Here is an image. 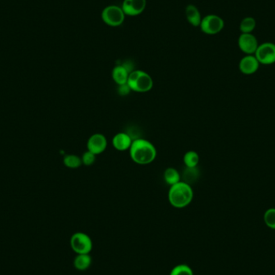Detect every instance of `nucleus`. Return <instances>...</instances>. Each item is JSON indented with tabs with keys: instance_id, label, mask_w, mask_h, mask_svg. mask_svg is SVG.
Returning a JSON list of instances; mask_svg holds the SVG:
<instances>
[{
	"instance_id": "f8f14e48",
	"label": "nucleus",
	"mask_w": 275,
	"mask_h": 275,
	"mask_svg": "<svg viewBox=\"0 0 275 275\" xmlns=\"http://www.w3.org/2000/svg\"><path fill=\"white\" fill-rule=\"evenodd\" d=\"M133 139L126 132H119L115 134L112 139L114 148L118 152L129 151L132 144Z\"/></svg>"
},
{
	"instance_id": "4be33fe9",
	"label": "nucleus",
	"mask_w": 275,
	"mask_h": 275,
	"mask_svg": "<svg viewBox=\"0 0 275 275\" xmlns=\"http://www.w3.org/2000/svg\"><path fill=\"white\" fill-rule=\"evenodd\" d=\"M264 221L269 228L275 230V208H270L265 212Z\"/></svg>"
},
{
	"instance_id": "aec40b11",
	"label": "nucleus",
	"mask_w": 275,
	"mask_h": 275,
	"mask_svg": "<svg viewBox=\"0 0 275 275\" xmlns=\"http://www.w3.org/2000/svg\"><path fill=\"white\" fill-rule=\"evenodd\" d=\"M256 20L254 18L245 17L241 20L240 24V31L241 33H252L255 29Z\"/></svg>"
},
{
	"instance_id": "2eb2a0df",
	"label": "nucleus",
	"mask_w": 275,
	"mask_h": 275,
	"mask_svg": "<svg viewBox=\"0 0 275 275\" xmlns=\"http://www.w3.org/2000/svg\"><path fill=\"white\" fill-rule=\"evenodd\" d=\"M163 179L166 184L171 187L181 181V175L176 168L167 167L163 173Z\"/></svg>"
},
{
	"instance_id": "7ed1b4c3",
	"label": "nucleus",
	"mask_w": 275,
	"mask_h": 275,
	"mask_svg": "<svg viewBox=\"0 0 275 275\" xmlns=\"http://www.w3.org/2000/svg\"><path fill=\"white\" fill-rule=\"evenodd\" d=\"M127 85L131 91L148 93L154 86V81L151 75L143 70H134L128 78Z\"/></svg>"
},
{
	"instance_id": "dca6fc26",
	"label": "nucleus",
	"mask_w": 275,
	"mask_h": 275,
	"mask_svg": "<svg viewBox=\"0 0 275 275\" xmlns=\"http://www.w3.org/2000/svg\"><path fill=\"white\" fill-rule=\"evenodd\" d=\"M186 16L189 23L193 24V26L197 27L200 25L202 20L201 16H200L198 9L195 6L189 5L187 7Z\"/></svg>"
},
{
	"instance_id": "20e7f679",
	"label": "nucleus",
	"mask_w": 275,
	"mask_h": 275,
	"mask_svg": "<svg viewBox=\"0 0 275 275\" xmlns=\"http://www.w3.org/2000/svg\"><path fill=\"white\" fill-rule=\"evenodd\" d=\"M70 245L76 254H89L93 249V241L88 234L78 232L71 236Z\"/></svg>"
},
{
	"instance_id": "1a4fd4ad",
	"label": "nucleus",
	"mask_w": 275,
	"mask_h": 275,
	"mask_svg": "<svg viewBox=\"0 0 275 275\" xmlns=\"http://www.w3.org/2000/svg\"><path fill=\"white\" fill-rule=\"evenodd\" d=\"M258 45V39L252 33H241L239 37V48L246 55H254Z\"/></svg>"
},
{
	"instance_id": "f3484780",
	"label": "nucleus",
	"mask_w": 275,
	"mask_h": 275,
	"mask_svg": "<svg viewBox=\"0 0 275 275\" xmlns=\"http://www.w3.org/2000/svg\"><path fill=\"white\" fill-rule=\"evenodd\" d=\"M199 176V171L197 167H185V169H184V172H183L182 174V181L187 183V184H190L191 186H192V184H193V183L196 182V180H198Z\"/></svg>"
},
{
	"instance_id": "9b49d317",
	"label": "nucleus",
	"mask_w": 275,
	"mask_h": 275,
	"mask_svg": "<svg viewBox=\"0 0 275 275\" xmlns=\"http://www.w3.org/2000/svg\"><path fill=\"white\" fill-rule=\"evenodd\" d=\"M146 7V0H124L122 11L126 15H138L141 14Z\"/></svg>"
},
{
	"instance_id": "f257e3e1",
	"label": "nucleus",
	"mask_w": 275,
	"mask_h": 275,
	"mask_svg": "<svg viewBox=\"0 0 275 275\" xmlns=\"http://www.w3.org/2000/svg\"><path fill=\"white\" fill-rule=\"evenodd\" d=\"M129 153L133 162L142 166L151 164L157 157L156 146L143 138L133 140Z\"/></svg>"
},
{
	"instance_id": "4468645a",
	"label": "nucleus",
	"mask_w": 275,
	"mask_h": 275,
	"mask_svg": "<svg viewBox=\"0 0 275 275\" xmlns=\"http://www.w3.org/2000/svg\"><path fill=\"white\" fill-rule=\"evenodd\" d=\"M92 258L89 254H78L76 258H74V267L78 271H86L87 269L91 266Z\"/></svg>"
},
{
	"instance_id": "412c9836",
	"label": "nucleus",
	"mask_w": 275,
	"mask_h": 275,
	"mask_svg": "<svg viewBox=\"0 0 275 275\" xmlns=\"http://www.w3.org/2000/svg\"><path fill=\"white\" fill-rule=\"evenodd\" d=\"M170 275H193V271L188 265H177L171 270Z\"/></svg>"
},
{
	"instance_id": "6ab92c4d",
	"label": "nucleus",
	"mask_w": 275,
	"mask_h": 275,
	"mask_svg": "<svg viewBox=\"0 0 275 275\" xmlns=\"http://www.w3.org/2000/svg\"><path fill=\"white\" fill-rule=\"evenodd\" d=\"M64 164L71 169H76L82 165L81 158L76 155H67L64 157Z\"/></svg>"
},
{
	"instance_id": "f03ea898",
	"label": "nucleus",
	"mask_w": 275,
	"mask_h": 275,
	"mask_svg": "<svg viewBox=\"0 0 275 275\" xmlns=\"http://www.w3.org/2000/svg\"><path fill=\"white\" fill-rule=\"evenodd\" d=\"M194 196L190 184L180 181L170 187L167 198L170 204L176 208H184L192 203Z\"/></svg>"
},
{
	"instance_id": "ddd939ff",
	"label": "nucleus",
	"mask_w": 275,
	"mask_h": 275,
	"mask_svg": "<svg viewBox=\"0 0 275 275\" xmlns=\"http://www.w3.org/2000/svg\"><path fill=\"white\" fill-rule=\"evenodd\" d=\"M130 72L126 70V67L122 64L118 65L112 70V78L118 85L127 84L128 78L130 75Z\"/></svg>"
},
{
	"instance_id": "5701e85b",
	"label": "nucleus",
	"mask_w": 275,
	"mask_h": 275,
	"mask_svg": "<svg viewBox=\"0 0 275 275\" xmlns=\"http://www.w3.org/2000/svg\"><path fill=\"white\" fill-rule=\"evenodd\" d=\"M96 156L95 155L93 154L92 152L87 151L82 156L80 157L81 158V162H82V164L85 165L86 167H89V166H92V165L96 161Z\"/></svg>"
},
{
	"instance_id": "a211bd4d",
	"label": "nucleus",
	"mask_w": 275,
	"mask_h": 275,
	"mask_svg": "<svg viewBox=\"0 0 275 275\" xmlns=\"http://www.w3.org/2000/svg\"><path fill=\"white\" fill-rule=\"evenodd\" d=\"M184 163L186 167H196L199 164V156L195 151H189L184 154Z\"/></svg>"
},
{
	"instance_id": "423d86ee",
	"label": "nucleus",
	"mask_w": 275,
	"mask_h": 275,
	"mask_svg": "<svg viewBox=\"0 0 275 275\" xmlns=\"http://www.w3.org/2000/svg\"><path fill=\"white\" fill-rule=\"evenodd\" d=\"M225 23L221 17L217 15H207L201 20L200 28L202 32L208 35H215L221 32L224 29Z\"/></svg>"
},
{
	"instance_id": "0eeeda50",
	"label": "nucleus",
	"mask_w": 275,
	"mask_h": 275,
	"mask_svg": "<svg viewBox=\"0 0 275 275\" xmlns=\"http://www.w3.org/2000/svg\"><path fill=\"white\" fill-rule=\"evenodd\" d=\"M102 18L110 26H119L124 21V12L117 6H109L102 11Z\"/></svg>"
},
{
	"instance_id": "6e6552de",
	"label": "nucleus",
	"mask_w": 275,
	"mask_h": 275,
	"mask_svg": "<svg viewBox=\"0 0 275 275\" xmlns=\"http://www.w3.org/2000/svg\"><path fill=\"white\" fill-rule=\"evenodd\" d=\"M86 146L87 151L92 152L95 156H98L106 151L108 146V141L104 134L95 133L89 137Z\"/></svg>"
},
{
	"instance_id": "b1692460",
	"label": "nucleus",
	"mask_w": 275,
	"mask_h": 275,
	"mask_svg": "<svg viewBox=\"0 0 275 275\" xmlns=\"http://www.w3.org/2000/svg\"><path fill=\"white\" fill-rule=\"evenodd\" d=\"M130 92H131V89L127 84L118 85V93L120 96H127Z\"/></svg>"
},
{
	"instance_id": "9d476101",
	"label": "nucleus",
	"mask_w": 275,
	"mask_h": 275,
	"mask_svg": "<svg viewBox=\"0 0 275 275\" xmlns=\"http://www.w3.org/2000/svg\"><path fill=\"white\" fill-rule=\"evenodd\" d=\"M259 65L260 63L254 55H246L240 60L239 70L245 75H252L258 71Z\"/></svg>"
},
{
	"instance_id": "39448f33",
	"label": "nucleus",
	"mask_w": 275,
	"mask_h": 275,
	"mask_svg": "<svg viewBox=\"0 0 275 275\" xmlns=\"http://www.w3.org/2000/svg\"><path fill=\"white\" fill-rule=\"evenodd\" d=\"M256 58L262 65H269L275 63V43L266 42L258 45L254 53Z\"/></svg>"
}]
</instances>
